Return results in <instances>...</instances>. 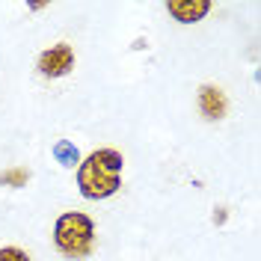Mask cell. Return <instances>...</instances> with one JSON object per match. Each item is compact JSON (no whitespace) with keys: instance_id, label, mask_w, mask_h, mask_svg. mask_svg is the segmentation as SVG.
<instances>
[{"instance_id":"obj_1","label":"cell","mask_w":261,"mask_h":261,"mask_svg":"<svg viewBox=\"0 0 261 261\" xmlns=\"http://www.w3.org/2000/svg\"><path fill=\"white\" fill-rule=\"evenodd\" d=\"M122 169L125 158L119 148H95L77 163V190L83 199L98 202V199H110L122 187Z\"/></svg>"},{"instance_id":"obj_2","label":"cell","mask_w":261,"mask_h":261,"mask_svg":"<svg viewBox=\"0 0 261 261\" xmlns=\"http://www.w3.org/2000/svg\"><path fill=\"white\" fill-rule=\"evenodd\" d=\"M54 246L63 258L81 261L95 249V223L83 211H65L54 223Z\"/></svg>"},{"instance_id":"obj_3","label":"cell","mask_w":261,"mask_h":261,"mask_svg":"<svg viewBox=\"0 0 261 261\" xmlns=\"http://www.w3.org/2000/svg\"><path fill=\"white\" fill-rule=\"evenodd\" d=\"M71 68H74V48H71V45H65V42L50 45V48L42 50V54H39V60H36V71H39L42 77H50V81L65 77Z\"/></svg>"},{"instance_id":"obj_4","label":"cell","mask_w":261,"mask_h":261,"mask_svg":"<svg viewBox=\"0 0 261 261\" xmlns=\"http://www.w3.org/2000/svg\"><path fill=\"white\" fill-rule=\"evenodd\" d=\"M196 104H199V113H202L205 122H220V119L228 113L226 92H223L220 86H214V83H202V86H199Z\"/></svg>"},{"instance_id":"obj_5","label":"cell","mask_w":261,"mask_h":261,"mask_svg":"<svg viewBox=\"0 0 261 261\" xmlns=\"http://www.w3.org/2000/svg\"><path fill=\"white\" fill-rule=\"evenodd\" d=\"M211 0H169L166 3V12L175 18L178 24H196L211 12Z\"/></svg>"},{"instance_id":"obj_6","label":"cell","mask_w":261,"mask_h":261,"mask_svg":"<svg viewBox=\"0 0 261 261\" xmlns=\"http://www.w3.org/2000/svg\"><path fill=\"white\" fill-rule=\"evenodd\" d=\"M27 181H30V169L27 166H9V169H3L0 172V187H27Z\"/></svg>"},{"instance_id":"obj_7","label":"cell","mask_w":261,"mask_h":261,"mask_svg":"<svg viewBox=\"0 0 261 261\" xmlns=\"http://www.w3.org/2000/svg\"><path fill=\"white\" fill-rule=\"evenodd\" d=\"M54 158L63 163V166H77V163H81V158H77V148L71 146L68 140H60V143L54 146Z\"/></svg>"},{"instance_id":"obj_8","label":"cell","mask_w":261,"mask_h":261,"mask_svg":"<svg viewBox=\"0 0 261 261\" xmlns=\"http://www.w3.org/2000/svg\"><path fill=\"white\" fill-rule=\"evenodd\" d=\"M0 261H30V255L21 246H0Z\"/></svg>"}]
</instances>
